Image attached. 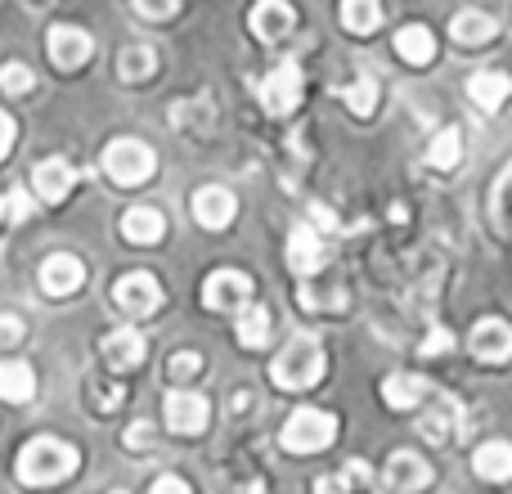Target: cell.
Returning <instances> with one entry per match:
<instances>
[{
	"label": "cell",
	"mask_w": 512,
	"mask_h": 494,
	"mask_svg": "<svg viewBox=\"0 0 512 494\" xmlns=\"http://www.w3.org/2000/svg\"><path fill=\"white\" fill-rule=\"evenodd\" d=\"M126 445H131V450H144V445H153V423H131L126 427Z\"/></svg>",
	"instance_id": "40"
},
{
	"label": "cell",
	"mask_w": 512,
	"mask_h": 494,
	"mask_svg": "<svg viewBox=\"0 0 512 494\" xmlns=\"http://www.w3.org/2000/svg\"><path fill=\"white\" fill-rule=\"evenodd\" d=\"M495 18L490 14H481V9H463V14H454V23H450V36L459 45H486V41H495Z\"/></svg>",
	"instance_id": "26"
},
{
	"label": "cell",
	"mask_w": 512,
	"mask_h": 494,
	"mask_svg": "<svg viewBox=\"0 0 512 494\" xmlns=\"http://www.w3.org/2000/svg\"><path fill=\"white\" fill-rule=\"evenodd\" d=\"M77 463H81L77 445L54 441V436H36V441H27L18 450L14 472L23 486H59V481H68L77 472Z\"/></svg>",
	"instance_id": "1"
},
{
	"label": "cell",
	"mask_w": 512,
	"mask_h": 494,
	"mask_svg": "<svg viewBox=\"0 0 512 494\" xmlns=\"http://www.w3.org/2000/svg\"><path fill=\"white\" fill-rule=\"evenodd\" d=\"M468 346H472V355H477L481 364H504V360H512V324L508 319H499V315L477 319Z\"/></svg>",
	"instance_id": "11"
},
{
	"label": "cell",
	"mask_w": 512,
	"mask_h": 494,
	"mask_svg": "<svg viewBox=\"0 0 512 494\" xmlns=\"http://www.w3.org/2000/svg\"><path fill=\"white\" fill-rule=\"evenodd\" d=\"M234 328H239V342L248 346V351H261V346L270 342V333H274L270 306H243L239 319H234Z\"/></svg>",
	"instance_id": "25"
},
{
	"label": "cell",
	"mask_w": 512,
	"mask_h": 494,
	"mask_svg": "<svg viewBox=\"0 0 512 494\" xmlns=\"http://www.w3.org/2000/svg\"><path fill=\"white\" fill-rule=\"evenodd\" d=\"M153 68H158V54H153L149 45H126V50L117 54V77L122 81H149Z\"/></svg>",
	"instance_id": "29"
},
{
	"label": "cell",
	"mask_w": 512,
	"mask_h": 494,
	"mask_svg": "<svg viewBox=\"0 0 512 494\" xmlns=\"http://www.w3.org/2000/svg\"><path fill=\"white\" fill-rule=\"evenodd\" d=\"M23 333H27V328H23V319H18V315H0V351L18 346V342H23Z\"/></svg>",
	"instance_id": "38"
},
{
	"label": "cell",
	"mask_w": 512,
	"mask_h": 494,
	"mask_svg": "<svg viewBox=\"0 0 512 494\" xmlns=\"http://www.w3.org/2000/svg\"><path fill=\"white\" fill-rule=\"evenodd\" d=\"M387 494H418L432 486V463L418 459L414 450H396L387 459V477H382Z\"/></svg>",
	"instance_id": "10"
},
{
	"label": "cell",
	"mask_w": 512,
	"mask_h": 494,
	"mask_svg": "<svg viewBox=\"0 0 512 494\" xmlns=\"http://www.w3.org/2000/svg\"><path fill=\"white\" fill-rule=\"evenodd\" d=\"M36 396V373L27 360H0V400L9 405H23Z\"/></svg>",
	"instance_id": "21"
},
{
	"label": "cell",
	"mask_w": 512,
	"mask_h": 494,
	"mask_svg": "<svg viewBox=\"0 0 512 494\" xmlns=\"http://www.w3.org/2000/svg\"><path fill=\"white\" fill-rule=\"evenodd\" d=\"M324 369H328V360H324L319 337L297 333L279 355H274L270 378H274V387H283V391H310L319 378H324Z\"/></svg>",
	"instance_id": "2"
},
{
	"label": "cell",
	"mask_w": 512,
	"mask_h": 494,
	"mask_svg": "<svg viewBox=\"0 0 512 494\" xmlns=\"http://www.w3.org/2000/svg\"><path fill=\"white\" fill-rule=\"evenodd\" d=\"M279 441H283V450H292V454H319L337 441V418L328 414V409H310V405L292 409Z\"/></svg>",
	"instance_id": "3"
},
{
	"label": "cell",
	"mask_w": 512,
	"mask_h": 494,
	"mask_svg": "<svg viewBox=\"0 0 512 494\" xmlns=\"http://www.w3.org/2000/svg\"><path fill=\"white\" fill-rule=\"evenodd\" d=\"M508 95H512V77H508V72H495V68L472 72L468 99L481 108V113H499V108L508 104Z\"/></svg>",
	"instance_id": "18"
},
{
	"label": "cell",
	"mask_w": 512,
	"mask_h": 494,
	"mask_svg": "<svg viewBox=\"0 0 512 494\" xmlns=\"http://www.w3.org/2000/svg\"><path fill=\"white\" fill-rule=\"evenodd\" d=\"M378 99H382L378 77H360L355 86H346V90H342V104L351 108L355 117H373V113H378Z\"/></svg>",
	"instance_id": "30"
},
{
	"label": "cell",
	"mask_w": 512,
	"mask_h": 494,
	"mask_svg": "<svg viewBox=\"0 0 512 494\" xmlns=\"http://www.w3.org/2000/svg\"><path fill=\"white\" fill-rule=\"evenodd\" d=\"M234 212H239V203H234V194L225 185L194 189V221L203 225V230H225V225H234Z\"/></svg>",
	"instance_id": "15"
},
{
	"label": "cell",
	"mask_w": 512,
	"mask_h": 494,
	"mask_svg": "<svg viewBox=\"0 0 512 494\" xmlns=\"http://www.w3.org/2000/svg\"><path fill=\"white\" fill-rule=\"evenodd\" d=\"M328 261V247H324V234L315 230V225L301 221L297 230L288 234V265L297 279H310V274H319Z\"/></svg>",
	"instance_id": "12"
},
{
	"label": "cell",
	"mask_w": 512,
	"mask_h": 494,
	"mask_svg": "<svg viewBox=\"0 0 512 494\" xmlns=\"http://www.w3.org/2000/svg\"><path fill=\"white\" fill-rule=\"evenodd\" d=\"M9 149H14V117L0 108V162L9 158Z\"/></svg>",
	"instance_id": "43"
},
{
	"label": "cell",
	"mask_w": 512,
	"mask_h": 494,
	"mask_svg": "<svg viewBox=\"0 0 512 494\" xmlns=\"http://www.w3.org/2000/svg\"><path fill=\"white\" fill-rule=\"evenodd\" d=\"M382 23V0H342V27L355 36H369Z\"/></svg>",
	"instance_id": "28"
},
{
	"label": "cell",
	"mask_w": 512,
	"mask_h": 494,
	"mask_svg": "<svg viewBox=\"0 0 512 494\" xmlns=\"http://www.w3.org/2000/svg\"><path fill=\"white\" fill-rule=\"evenodd\" d=\"M72 185H77V171H72V162H63V158L36 162L32 189H36V198H41V203H63V198L72 194Z\"/></svg>",
	"instance_id": "17"
},
{
	"label": "cell",
	"mask_w": 512,
	"mask_h": 494,
	"mask_svg": "<svg viewBox=\"0 0 512 494\" xmlns=\"http://www.w3.org/2000/svg\"><path fill=\"white\" fill-rule=\"evenodd\" d=\"M459 427H463V409H459V400H450V396H441L436 409H427V414L418 418V432L432 445H450L454 436H459Z\"/></svg>",
	"instance_id": "19"
},
{
	"label": "cell",
	"mask_w": 512,
	"mask_h": 494,
	"mask_svg": "<svg viewBox=\"0 0 512 494\" xmlns=\"http://www.w3.org/2000/svg\"><path fill=\"white\" fill-rule=\"evenodd\" d=\"M490 216H495V230L512 234V162L504 167V176L495 180V194H490Z\"/></svg>",
	"instance_id": "32"
},
{
	"label": "cell",
	"mask_w": 512,
	"mask_h": 494,
	"mask_svg": "<svg viewBox=\"0 0 512 494\" xmlns=\"http://www.w3.org/2000/svg\"><path fill=\"white\" fill-rule=\"evenodd\" d=\"M427 162L436 171H454L463 162V131L459 126H445V131L432 135V149H427Z\"/></svg>",
	"instance_id": "27"
},
{
	"label": "cell",
	"mask_w": 512,
	"mask_h": 494,
	"mask_svg": "<svg viewBox=\"0 0 512 494\" xmlns=\"http://www.w3.org/2000/svg\"><path fill=\"white\" fill-rule=\"evenodd\" d=\"M113 306L122 310L126 319H144L162 306V283L153 279L149 270H131L113 283Z\"/></svg>",
	"instance_id": "5"
},
{
	"label": "cell",
	"mask_w": 512,
	"mask_h": 494,
	"mask_svg": "<svg viewBox=\"0 0 512 494\" xmlns=\"http://www.w3.org/2000/svg\"><path fill=\"white\" fill-rule=\"evenodd\" d=\"M32 86H36V77L27 63H5V68H0V90H5V95H27Z\"/></svg>",
	"instance_id": "33"
},
{
	"label": "cell",
	"mask_w": 512,
	"mask_h": 494,
	"mask_svg": "<svg viewBox=\"0 0 512 494\" xmlns=\"http://www.w3.org/2000/svg\"><path fill=\"white\" fill-rule=\"evenodd\" d=\"M252 301V279L243 270H212L203 283L207 310H243Z\"/></svg>",
	"instance_id": "7"
},
{
	"label": "cell",
	"mask_w": 512,
	"mask_h": 494,
	"mask_svg": "<svg viewBox=\"0 0 512 494\" xmlns=\"http://www.w3.org/2000/svg\"><path fill=\"white\" fill-rule=\"evenodd\" d=\"M450 346H454V333H450V328H432V333H427V342H423V351H418V355L436 360V355L450 351Z\"/></svg>",
	"instance_id": "39"
},
{
	"label": "cell",
	"mask_w": 512,
	"mask_h": 494,
	"mask_svg": "<svg viewBox=\"0 0 512 494\" xmlns=\"http://www.w3.org/2000/svg\"><path fill=\"white\" fill-rule=\"evenodd\" d=\"M153 167H158V158H153V149L144 140H113L104 149V171L113 176V185H122V189L144 185V180L153 176Z\"/></svg>",
	"instance_id": "4"
},
{
	"label": "cell",
	"mask_w": 512,
	"mask_h": 494,
	"mask_svg": "<svg viewBox=\"0 0 512 494\" xmlns=\"http://www.w3.org/2000/svg\"><path fill=\"white\" fill-rule=\"evenodd\" d=\"M162 234H167V216L158 212V207H131V212L122 216V239L126 243H162Z\"/></svg>",
	"instance_id": "20"
},
{
	"label": "cell",
	"mask_w": 512,
	"mask_h": 494,
	"mask_svg": "<svg viewBox=\"0 0 512 494\" xmlns=\"http://www.w3.org/2000/svg\"><path fill=\"white\" fill-rule=\"evenodd\" d=\"M301 68L297 63H279V68H270V77L261 81V108L270 117H288L292 108L301 104Z\"/></svg>",
	"instance_id": "6"
},
{
	"label": "cell",
	"mask_w": 512,
	"mask_h": 494,
	"mask_svg": "<svg viewBox=\"0 0 512 494\" xmlns=\"http://www.w3.org/2000/svg\"><path fill=\"white\" fill-rule=\"evenodd\" d=\"M427 378H414V373H391L387 382H382V400H387L391 409H414L427 400Z\"/></svg>",
	"instance_id": "24"
},
{
	"label": "cell",
	"mask_w": 512,
	"mask_h": 494,
	"mask_svg": "<svg viewBox=\"0 0 512 494\" xmlns=\"http://www.w3.org/2000/svg\"><path fill=\"white\" fill-rule=\"evenodd\" d=\"M167 369H171V378H198V373H203V355L198 351H176Z\"/></svg>",
	"instance_id": "35"
},
{
	"label": "cell",
	"mask_w": 512,
	"mask_h": 494,
	"mask_svg": "<svg viewBox=\"0 0 512 494\" xmlns=\"http://www.w3.org/2000/svg\"><path fill=\"white\" fill-rule=\"evenodd\" d=\"M0 221H5V198H0Z\"/></svg>",
	"instance_id": "44"
},
{
	"label": "cell",
	"mask_w": 512,
	"mask_h": 494,
	"mask_svg": "<svg viewBox=\"0 0 512 494\" xmlns=\"http://www.w3.org/2000/svg\"><path fill=\"white\" fill-rule=\"evenodd\" d=\"M297 301H301L306 310H324V306H337V310H342V306H346V292L337 288V292H328V297H324V292H315V288L306 283V288L297 292Z\"/></svg>",
	"instance_id": "34"
},
{
	"label": "cell",
	"mask_w": 512,
	"mask_h": 494,
	"mask_svg": "<svg viewBox=\"0 0 512 494\" xmlns=\"http://www.w3.org/2000/svg\"><path fill=\"white\" fill-rule=\"evenodd\" d=\"M81 283H86V265H81V256L54 252V256L41 261V288L50 292V297H72Z\"/></svg>",
	"instance_id": "14"
},
{
	"label": "cell",
	"mask_w": 512,
	"mask_h": 494,
	"mask_svg": "<svg viewBox=\"0 0 512 494\" xmlns=\"http://www.w3.org/2000/svg\"><path fill=\"white\" fill-rule=\"evenodd\" d=\"M149 494H194V490H189V481H185V477H158Z\"/></svg>",
	"instance_id": "42"
},
{
	"label": "cell",
	"mask_w": 512,
	"mask_h": 494,
	"mask_svg": "<svg viewBox=\"0 0 512 494\" xmlns=\"http://www.w3.org/2000/svg\"><path fill=\"white\" fill-rule=\"evenodd\" d=\"M472 472L481 481H508L512 477V445L508 441H486L472 454Z\"/></svg>",
	"instance_id": "23"
},
{
	"label": "cell",
	"mask_w": 512,
	"mask_h": 494,
	"mask_svg": "<svg viewBox=\"0 0 512 494\" xmlns=\"http://www.w3.org/2000/svg\"><path fill=\"white\" fill-rule=\"evenodd\" d=\"M248 23H252L256 41L274 45V41H288L292 36V27H297V9H292L288 0H256Z\"/></svg>",
	"instance_id": "13"
},
{
	"label": "cell",
	"mask_w": 512,
	"mask_h": 494,
	"mask_svg": "<svg viewBox=\"0 0 512 494\" xmlns=\"http://www.w3.org/2000/svg\"><path fill=\"white\" fill-rule=\"evenodd\" d=\"M45 50H50L54 68L72 72L95 54V41H90V32H81V27H72V23H54L50 36H45Z\"/></svg>",
	"instance_id": "9"
},
{
	"label": "cell",
	"mask_w": 512,
	"mask_h": 494,
	"mask_svg": "<svg viewBox=\"0 0 512 494\" xmlns=\"http://www.w3.org/2000/svg\"><path fill=\"white\" fill-rule=\"evenodd\" d=\"M113 494H126V490H113Z\"/></svg>",
	"instance_id": "45"
},
{
	"label": "cell",
	"mask_w": 512,
	"mask_h": 494,
	"mask_svg": "<svg viewBox=\"0 0 512 494\" xmlns=\"http://www.w3.org/2000/svg\"><path fill=\"white\" fill-rule=\"evenodd\" d=\"M99 396H95V409H117L122 405V387H113V382H99Z\"/></svg>",
	"instance_id": "41"
},
{
	"label": "cell",
	"mask_w": 512,
	"mask_h": 494,
	"mask_svg": "<svg viewBox=\"0 0 512 494\" xmlns=\"http://www.w3.org/2000/svg\"><path fill=\"white\" fill-rule=\"evenodd\" d=\"M396 54L405 63H414V68H423V63H432L436 59V36L427 32L423 23H405L396 32Z\"/></svg>",
	"instance_id": "22"
},
{
	"label": "cell",
	"mask_w": 512,
	"mask_h": 494,
	"mask_svg": "<svg viewBox=\"0 0 512 494\" xmlns=\"http://www.w3.org/2000/svg\"><path fill=\"white\" fill-rule=\"evenodd\" d=\"M104 360H108V369H117V373H131V369H140L144 364V351H149V342H144V333L140 328H113V333L104 337Z\"/></svg>",
	"instance_id": "16"
},
{
	"label": "cell",
	"mask_w": 512,
	"mask_h": 494,
	"mask_svg": "<svg viewBox=\"0 0 512 494\" xmlns=\"http://www.w3.org/2000/svg\"><path fill=\"white\" fill-rule=\"evenodd\" d=\"M135 5V14H144V18H153V23H162V18H171L180 9V0H131Z\"/></svg>",
	"instance_id": "37"
},
{
	"label": "cell",
	"mask_w": 512,
	"mask_h": 494,
	"mask_svg": "<svg viewBox=\"0 0 512 494\" xmlns=\"http://www.w3.org/2000/svg\"><path fill=\"white\" fill-rule=\"evenodd\" d=\"M360 481H373V472L364 468L360 459L346 463V472H333V477H319L315 481V494H351Z\"/></svg>",
	"instance_id": "31"
},
{
	"label": "cell",
	"mask_w": 512,
	"mask_h": 494,
	"mask_svg": "<svg viewBox=\"0 0 512 494\" xmlns=\"http://www.w3.org/2000/svg\"><path fill=\"white\" fill-rule=\"evenodd\" d=\"M212 423V405L203 391H171L167 396V427L180 436H198Z\"/></svg>",
	"instance_id": "8"
},
{
	"label": "cell",
	"mask_w": 512,
	"mask_h": 494,
	"mask_svg": "<svg viewBox=\"0 0 512 494\" xmlns=\"http://www.w3.org/2000/svg\"><path fill=\"white\" fill-rule=\"evenodd\" d=\"M27 216H32V194H27V189H14V194L5 198V221L23 225Z\"/></svg>",
	"instance_id": "36"
}]
</instances>
